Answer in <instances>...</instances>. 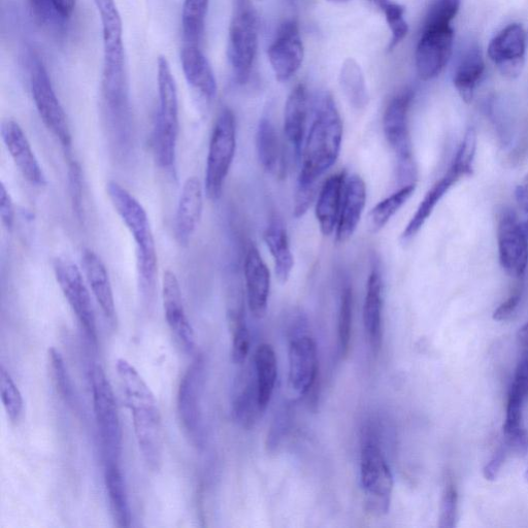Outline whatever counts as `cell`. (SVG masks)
Segmentation results:
<instances>
[{
    "label": "cell",
    "mask_w": 528,
    "mask_h": 528,
    "mask_svg": "<svg viewBox=\"0 0 528 528\" xmlns=\"http://www.w3.org/2000/svg\"><path fill=\"white\" fill-rule=\"evenodd\" d=\"M343 141V122L332 95L320 99L302 151L294 216L303 217L311 207L321 177L337 162Z\"/></svg>",
    "instance_id": "obj_1"
},
{
    "label": "cell",
    "mask_w": 528,
    "mask_h": 528,
    "mask_svg": "<svg viewBox=\"0 0 528 528\" xmlns=\"http://www.w3.org/2000/svg\"><path fill=\"white\" fill-rule=\"evenodd\" d=\"M117 373L143 459L150 470L159 471L163 458V435L155 396L137 369L127 360H118Z\"/></svg>",
    "instance_id": "obj_2"
},
{
    "label": "cell",
    "mask_w": 528,
    "mask_h": 528,
    "mask_svg": "<svg viewBox=\"0 0 528 528\" xmlns=\"http://www.w3.org/2000/svg\"><path fill=\"white\" fill-rule=\"evenodd\" d=\"M101 18L104 40L103 96L116 120H126L129 92L125 71L123 24L115 0H93Z\"/></svg>",
    "instance_id": "obj_3"
},
{
    "label": "cell",
    "mask_w": 528,
    "mask_h": 528,
    "mask_svg": "<svg viewBox=\"0 0 528 528\" xmlns=\"http://www.w3.org/2000/svg\"><path fill=\"white\" fill-rule=\"evenodd\" d=\"M110 201L137 247L140 291L147 303L154 299L158 259L148 214L137 198L116 181L107 184Z\"/></svg>",
    "instance_id": "obj_4"
},
{
    "label": "cell",
    "mask_w": 528,
    "mask_h": 528,
    "mask_svg": "<svg viewBox=\"0 0 528 528\" xmlns=\"http://www.w3.org/2000/svg\"><path fill=\"white\" fill-rule=\"evenodd\" d=\"M159 107L152 137V151L158 167L175 173L180 130L179 101L175 78L167 58H158Z\"/></svg>",
    "instance_id": "obj_5"
},
{
    "label": "cell",
    "mask_w": 528,
    "mask_h": 528,
    "mask_svg": "<svg viewBox=\"0 0 528 528\" xmlns=\"http://www.w3.org/2000/svg\"><path fill=\"white\" fill-rule=\"evenodd\" d=\"M237 150V124L233 111L223 109L213 128L205 178V192L212 202L222 196L225 180Z\"/></svg>",
    "instance_id": "obj_6"
},
{
    "label": "cell",
    "mask_w": 528,
    "mask_h": 528,
    "mask_svg": "<svg viewBox=\"0 0 528 528\" xmlns=\"http://www.w3.org/2000/svg\"><path fill=\"white\" fill-rule=\"evenodd\" d=\"M93 409L106 461H120L122 427L113 387L99 365L90 371Z\"/></svg>",
    "instance_id": "obj_7"
},
{
    "label": "cell",
    "mask_w": 528,
    "mask_h": 528,
    "mask_svg": "<svg viewBox=\"0 0 528 528\" xmlns=\"http://www.w3.org/2000/svg\"><path fill=\"white\" fill-rule=\"evenodd\" d=\"M206 362L197 356L185 372L178 390L177 411L182 431L193 447L205 444L203 396Z\"/></svg>",
    "instance_id": "obj_8"
},
{
    "label": "cell",
    "mask_w": 528,
    "mask_h": 528,
    "mask_svg": "<svg viewBox=\"0 0 528 528\" xmlns=\"http://www.w3.org/2000/svg\"><path fill=\"white\" fill-rule=\"evenodd\" d=\"M360 477L368 509L385 514L390 506L393 479L375 434L370 431L362 438Z\"/></svg>",
    "instance_id": "obj_9"
},
{
    "label": "cell",
    "mask_w": 528,
    "mask_h": 528,
    "mask_svg": "<svg viewBox=\"0 0 528 528\" xmlns=\"http://www.w3.org/2000/svg\"><path fill=\"white\" fill-rule=\"evenodd\" d=\"M413 97L411 90L396 95L387 106L383 118L384 135L398 158L399 178L406 185L415 183L416 178L408 120Z\"/></svg>",
    "instance_id": "obj_10"
},
{
    "label": "cell",
    "mask_w": 528,
    "mask_h": 528,
    "mask_svg": "<svg viewBox=\"0 0 528 528\" xmlns=\"http://www.w3.org/2000/svg\"><path fill=\"white\" fill-rule=\"evenodd\" d=\"M30 87L37 110L45 126L52 132L62 147H72V132L68 117L55 93L49 74L40 57L30 59Z\"/></svg>",
    "instance_id": "obj_11"
},
{
    "label": "cell",
    "mask_w": 528,
    "mask_h": 528,
    "mask_svg": "<svg viewBox=\"0 0 528 528\" xmlns=\"http://www.w3.org/2000/svg\"><path fill=\"white\" fill-rule=\"evenodd\" d=\"M56 281L86 336L95 344L97 327L91 296L77 264L68 257H57L53 261Z\"/></svg>",
    "instance_id": "obj_12"
},
{
    "label": "cell",
    "mask_w": 528,
    "mask_h": 528,
    "mask_svg": "<svg viewBox=\"0 0 528 528\" xmlns=\"http://www.w3.org/2000/svg\"><path fill=\"white\" fill-rule=\"evenodd\" d=\"M257 47V18L244 8L231 21L228 38V58L239 84H246L250 78Z\"/></svg>",
    "instance_id": "obj_13"
},
{
    "label": "cell",
    "mask_w": 528,
    "mask_h": 528,
    "mask_svg": "<svg viewBox=\"0 0 528 528\" xmlns=\"http://www.w3.org/2000/svg\"><path fill=\"white\" fill-rule=\"evenodd\" d=\"M454 30L452 27L422 29L416 49V69L422 81L437 78L452 55Z\"/></svg>",
    "instance_id": "obj_14"
},
{
    "label": "cell",
    "mask_w": 528,
    "mask_h": 528,
    "mask_svg": "<svg viewBox=\"0 0 528 528\" xmlns=\"http://www.w3.org/2000/svg\"><path fill=\"white\" fill-rule=\"evenodd\" d=\"M498 245L500 262L505 272L514 278L523 277L528 263V239L510 210L502 212L499 218Z\"/></svg>",
    "instance_id": "obj_15"
},
{
    "label": "cell",
    "mask_w": 528,
    "mask_h": 528,
    "mask_svg": "<svg viewBox=\"0 0 528 528\" xmlns=\"http://www.w3.org/2000/svg\"><path fill=\"white\" fill-rule=\"evenodd\" d=\"M272 69L278 81L285 82L301 69L305 48L299 25L293 20L281 25L268 51Z\"/></svg>",
    "instance_id": "obj_16"
},
{
    "label": "cell",
    "mask_w": 528,
    "mask_h": 528,
    "mask_svg": "<svg viewBox=\"0 0 528 528\" xmlns=\"http://www.w3.org/2000/svg\"><path fill=\"white\" fill-rule=\"evenodd\" d=\"M289 388L299 395L308 394L316 384L318 375L317 348L314 340L296 334L289 344Z\"/></svg>",
    "instance_id": "obj_17"
},
{
    "label": "cell",
    "mask_w": 528,
    "mask_h": 528,
    "mask_svg": "<svg viewBox=\"0 0 528 528\" xmlns=\"http://www.w3.org/2000/svg\"><path fill=\"white\" fill-rule=\"evenodd\" d=\"M526 32L519 24H511L490 42L488 56L503 76L515 79L524 68Z\"/></svg>",
    "instance_id": "obj_18"
},
{
    "label": "cell",
    "mask_w": 528,
    "mask_h": 528,
    "mask_svg": "<svg viewBox=\"0 0 528 528\" xmlns=\"http://www.w3.org/2000/svg\"><path fill=\"white\" fill-rule=\"evenodd\" d=\"M162 302L165 320L176 340L185 351H194V330L184 308L179 280L172 271H167L163 275Z\"/></svg>",
    "instance_id": "obj_19"
},
{
    "label": "cell",
    "mask_w": 528,
    "mask_h": 528,
    "mask_svg": "<svg viewBox=\"0 0 528 528\" xmlns=\"http://www.w3.org/2000/svg\"><path fill=\"white\" fill-rule=\"evenodd\" d=\"M2 138L16 167L24 179L33 186L47 185L45 173L33 152L22 127L13 119L2 123Z\"/></svg>",
    "instance_id": "obj_20"
},
{
    "label": "cell",
    "mask_w": 528,
    "mask_h": 528,
    "mask_svg": "<svg viewBox=\"0 0 528 528\" xmlns=\"http://www.w3.org/2000/svg\"><path fill=\"white\" fill-rule=\"evenodd\" d=\"M204 187L196 177H189L181 190L174 225L175 239L181 247L189 245L201 221Z\"/></svg>",
    "instance_id": "obj_21"
},
{
    "label": "cell",
    "mask_w": 528,
    "mask_h": 528,
    "mask_svg": "<svg viewBox=\"0 0 528 528\" xmlns=\"http://www.w3.org/2000/svg\"><path fill=\"white\" fill-rule=\"evenodd\" d=\"M247 301L255 318H262L268 310L271 290V273L258 249L251 245L244 260Z\"/></svg>",
    "instance_id": "obj_22"
},
{
    "label": "cell",
    "mask_w": 528,
    "mask_h": 528,
    "mask_svg": "<svg viewBox=\"0 0 528 528\" xmlns=\"http://www.w3.org/2000/svg\"><path fill=\"white\" fill-rule=\"evenodd\" d=\"M367 203V186L358 175L346 178L336 241L347 243L355 233Z\"/></svg>",
    "instance_id": "obj_23"
},
{
    "label": "cell",
    "mask_w": 528,
    "mask_h": 528,
    "mask_svg": "<svg viewBox=\"0 0 528 528\" xmlns=\"http://www.w3.org/2000/svg\"><path fill=\"white\" fill-rule=\"evenodd\" d=\"M472 171L461 167L460 164L452 162L447 174L429 190L423 198L415 215L407 225L403 233V241H411L420 231L427 219L432 216L439 202L459 180L472 175Z\"/></svg>",
    "instance_id": "obj_24"
},
{
    "label": "cell",
    "mask_w": 528,
    "mask_h": 528,
    "mask_svg": "<svg viewBox=\"0 0 528 528\" xmlns=\"http://www.w3.org/2000/svg\"><path fill=\"white\" fill-rule=\"evenodd\" d=\"M81 263L83 273L99 307L107 319L114 322L116 307L112 284L105 263L94 251L85 249Z\"/></svg>",
    "instance_id": "obj_25"
},
{
    "label": "cell",
    "mask_w": 528,
    "mask_h": 528,
    "mask_svg": "<svg viewBox=\"0 0 528 528\" xmlns=\"http://www.w3.org/2000/svg\"><path fill=\"white\" fill-rule=\"evenodd\" d=\"M181 62L188 84L206 101L212 102L217 94V82L212 66L200 47L185 45Z\"/></svg>",
    "instance_id": "obj_26"
},
{
    "label": "cell",
    "mask_w": 528,
    "mask_h": 528,
    "mask_svg": "<svg viewBox=\"0 0 528 528\" xmlns=\"http://www.w3.org/2000/svg\"><path fill=\"white\" fill-rule=\"evenodd\" d=\"M346 178L345 172L330 176L318 194L315 212L321 233L325 237L333 235L337 229Z\"/></svg>",
    "instance_id": "obj_27"
},
{
    "label": "cell",
    "mask_w": 528,
    "mask_h": 528,
    "mask_svg": "<svg viewBox=\"0 0 528 528\" xmlns=\"http://www.w3.org/2000/svg\"><path fill=\"white\" fill-rule=\"evenodd\" d=\"M308 93L304 85H297L289 94L284 112V131L296 155H301L306 140L308 122Z\"/></svg>",
    "instance_id": "obj_28"
},
{
    "label": "cell",
    "mask_w": 528,
    "mask_h": 528,
    "mask_svg": "<svg viewBox=\"0 0 528 528\" xmlns=\"http://www.w3.org/2000/svg\"><path fill=\"white\" fill-rule=\"evenodd\" d=\"M256 151L261 167L272 176L282 179L286 161L278 132L269 118H262L256 132Z\"/></svg>",
    "instance_id": "obj_29"
},
{
    "label": "cell",
    "mask_w": 528,
    "mask_h": 528,
    "mask_svg": "<svg viewBox=\"0 0 528 528\" xmlns=\"http://www.w3.org/2000/svg\"><path fill=\"white\" fill-rule=\"evenodd\" d=\"M382 311L383 282L380 272L375 269L368 280L365 306H363V323L375 355L380 352L383 341Z\"/></svg>",
    "instance_id": "obj_30"
},
{
    "label": "cell",
    "mask_w": 528,
    "mask_h": 528,
    "mask_svg": "<svg viewBox=\"0 0 528 528\" xmlns=\"http://www.w3.org/2000/svg\"><path fill=\"white\" fill-rule=\"evenodd\" d=\"M254 370L259 408L264 412L272 400L278 376L277 357L271 345L262 344L257 348L254 355Z\"/></svg>",
    "instance_id": "obj_31"
},
{
    "label": "cell",
    "mask_w": 528,
    "mask_h": 528,
    "mask_svg": "<svg viewBox=\"0 0 528 528\" xmlns=\"http://www.w3.org/2000/svg\"><path fill=\"white\" fill-rule=\"evenodd\" d=\"M484 71L485 62L480 48L472 46L459 59L453 78L455 88L467 104L472 103Z\"/></svg>",
    "instance_id": "obj_32"
},
{
    "label": "cell",
    "mask_w": 528,
    "mask_h": 528,
    "mask_svg": "<svg viewBox=\"0 0 528 528\" xmlns=\"http://www.w3.org/2000/svg\"><path fill=\"white\" fill-rule=\"evenodd\" d=\"M264 242L275 263V273L281 283H286L294 267V258L291 252L287 230L279 220L271 222L263 235Z\"/></svg>",
    "instance_id": "obj_33"
},
{
    "label": "cell",
    "mask_w": 528,
    "mask_h": 528,
    "mask_svg": "<svg viewBox=\"0 0 528 528\" xmlns=\"http://www.w3.org/2000/svg\"><path fill=\"white\" fill-rule=\"evenodd\" d=\"M105 480L113 515L119 527H129L131 510L119 461H106Z\"/></svg>",
    "instance_id": "obj_34"
},
{
    "label": "cell",
    "mask_w": 528,
    "mask_h": 528,
    "mask_svg": "<svg viewBox=\"0 0 528 528\" xmlns=\"http://www.w3.org/2000/svg\"><path fill=\"white\" fill-rule=\"evenodd\" d=\"M340 84L353 108L362 110L369 105L365 76H363L360 65L353 58H348L342 65Z\"/></svg>",
    "instance_id": "obj_35"
},
{
    "label": "cell",
    "mask_w": 528,
    "mask_h": 528,
    "mask_svg": "<svg viewBox=\"0 0 528 528\" xmlns=\"http://www.w3.org/2000/svg\"><path fill=\"white\" fill-rule=\"evenodd\" d=\"M257 413H262L258 403L255 374H244L238 384L234 399V415L238 422L251 425Z\"/></svg>",
    "instance_id": "obj_36"
},
{
    "label": "cell",
    "mask_w": 528,
    "mask_h": 528,
    "mask_svg": "<svg viewBox=\"0 0 528 528\" xmlns=\"http://www.w3.org/2000/svg\"><path fill=\"white\" fill-rule=\"evenodd\" d=\"M28 5L41 25L58 27L71 19L76 0H28Z\"/></svg>",
    "instance_id": "obj_37"
},
{
    "label": "cell",
    "mask_w": 528,
    "mask_h": 528,
    "mask_svg": "<svg viewBox=\"0 0 528 528\" xmlns=\"http://www.w3.org/2000/svg\"><path fill=\"white\" fill-rule=\"evenodd\" d=\"M210 0H184L182 30L185 45L198 46L206 25Z\"/></svg>",
    "instance_id": "obj_38"
},
{
    "label": "cell",
    "mask_w": 528,
    "mask_h": 528,
    "mask_svg": "<svg viewBox=\"0 0 528 528\" xmlns=\"http://www.w3.org/2000/svg\"><path fill=\"white\" fill-rule=\"evenodd\" d=\"M416 190V183L408 184L380 202L370 214V228L377 234L392 217L410 200Z\"/></svg>",
    "instance_id": "obj_39"
},
{
    "label": "cell",
    "mask_w": 528,
    "mask_h": 528,
    "mask_svg": "<svg viewBox=\"0 0 528 528\" xmlns=\"http://www.w3.org/2000/svg\"><path fill=\"white\" fill-rule=\"evenodd\" d=\"M228 321L233 336V349L231 355L238 365H242L248 357L250 351L251 338L245 319L243 304L231 307L228 311Z\"/></svg>",
    "instance_id": "obj_40"
},
{
    "label": "cell",
    "mask_w": 528,
    "mask_h": 528,
    "mask_svg": "<svg viewBox=\"0 0 528 528\" xmlns=\"http://www.w3.org/2000/svg\"><path fill=\"white\" fill-rule=\"evenodd\" d=\"M385 15L391 32L389 51L398 47L409 32V25L405 19V8L393 0H378L376 3Z\"/></svg>",
    "instance_id": "obj_41"
},
{
    "label": "cell",
    "mask_w": 528,
    "mask_h": 528,
    "mask_svg": "<svg viewBox=\"0 0 528 528\" xmlns=\"http://www.w3.org/2000/svg\"><path fill=\"white\" fill-rule=\"evenodd\" d=\"M48 357L53 382L60 398L65 403L73 406L75 404V392L61 353L57 349L51 348L49 349Z\"/></svg>",
    "instance_id": "obj_42"
},
{
    "label": "cell",
    "mask_w": 528,
    "mask_h": 528,
    "mask_svg": "<svg viewBox=\"0 0 528 528\" xmlns=\"http://www.w3.org/2000/svg\"><path fill=\"white\" fill-rule=\"evenodd\" d=\"M0 395L8 417L12 422H18L23 414L24 403L20 390L4 366L0 368Z\"/></svg>",
    "instance_id": "obj_43"
},
{
    "label": "cell",
    "mask_w": 528,
    "mask_h": 528,
    "mask_svg": "<svg viewBox=\"0 0 528 528\" xmlns=\"http://www.w3.org/2000/svg\"><path fill=\"white\" fill-rule=\"evenodd\" d=\"M461 0H433L426 12L422 29L451 27Z\"/></svg>",
    "instance_id": "obj_44"
},
{
    "label": "cell",
    "mask_w": 528,
    "mask_h": 528,
    "mask_svg": "<svg viewBox=\"0 0 528 528\" xmlns=\"http://www.w3.org/2000/svg\"><path fill=\"white\" fill-rule=\"evenodd\" d=\"M353 316V292L350 286L342 291L339 313V345L340 352L346 357L350 350Z\"/></svg>",
    "instance_id": "obj_45"
},
{
    "label": "cell",
    "mask_w": 528,
    "mask_h": 528,
    "mask_svg": "<svg viewBox=\"0 0 528 528\" xmlns=\"http://www.w3.org/2000/svg\"><path fill=\"white\" fill-rule=\"evenodd\" d=\"M458 518V492L455 484L448 479L442 493L439 527L454 528Z\"/></svg>",
    "instance_id": "obj_46"
},
{
    "label": "cell",
    "mask_w": 528,
    "mask_h": 528,
    "mask_svg": "<svg viewBox=\"0 0 528 528\" xmlns=\"http://www.w3.org/2000/svg\"><path fill=\"white\" fill-rule=\"evenodd\" d=\"M68 175L73 209L79 220H82L84 218L83 174L77 161L71 160Z\"/></svg>",
    "instance_id": "obj_47"
},
{
    "label": "cell",
    "mask_w": 528,
    "mask_h": 528,
    "mask_svg": "<svg viewBox=\"0 0 528 528\" xmlns=\"http://www.w3.org/2000/svg\"><path fill=\"white\" fill-rule=\"evenodd\" d=\"M509 394L517 396L524 403L528 399V357L523 358L516 369Z\"/></svg>",
    "instance_id": "obj_48"
},
{
    "label": "cell",
    "mask_w": 528,
    "mask_h": 528,
    "mask_svg": "<svg viewBox=\"0 0 528 528\" xmlns=\"http://www.w3.org/2000/svg\"><path fill=\"white\" fill-rule=\"evenodd\" d=\"M0 217L3 224L12 229L15 223V207L12 196L4 183L0 184Z\"/></svg>",
    "instance_id": "obj_49"
},
{
    "label": "cell",
    "mask_w": 528,
    "mask_h": 528,
    "mask_svg": "<svg viewBox=\"0 0 528 528\" xmlns=\"http://www.w3.org/2000/svg\"><path fill=\"white\" fill-rule=\"evenodd\" d=\"M522 296V290L517 288L513 293L508 297V299L499 306L497 310L493 313V320L495 321H505L508 320L518 308Z\"/></svg>",
    "instance_id": "obj_50"
},
{
    "label": "cell",
    "mask_w": 528,
    "mask_h": 528,
    "mask_svg": "<svg viewBox=\"0 0 528 528\" xmlns=\"http://www.w3.org/2000/svg\"><path fill=\"white\" fill-rule=\"evenodd\" d=\"M507 453L508 451L505 447L500 448L494 453L488 464L483 469V476L487 481L497 480L504 465Z\"/></svg>",
    "instance_id": "obj_51"
},
{
    "label": "cell",
    "mask_w": 528,
    "mask_h": 528,
    "mask_svg": "<svg viewBox=\"0 0 528 528\" xmlns=\"http://www.w3.org/2000/svg\"><path fill=\"white\" fill-rule=\"evenodd\" d=\"M515 196L519 207L528 214V175L517 186Z\"/></svg>",
    "instance_id": "obj_52"
},
{
    "label": "cell",
    "mask_w": 528,
    "mask_h": 528,
    "mask_svg": "<svg viewBox=\"0 0 528 528\" xmlns=\"http://www.w3.org/2000/svg\"><path fill=\"white\" fill-rule=\"evenodd\" d=\"M518 337L520 343L528 347V322L519 330Z\"/></svg>",
    "instance_id": "obj_53"
},
{
    "label": "cell",
    "mask_w": 528,
    "mask_h": 528,
    "mask_svg": "<svg viewBox=\"0 0 528 528\" xmlns=\"http://www.w3.org/2000/svg\"><path fill=\"white\" fill-rule=\"evenodd\" d=\"M522 228L524 230V233L528 239V221H526L525 223L522 224Z\"/></svg>",
    "instance_id": "obj_54"
},
{
    "label": "cell",
    "mask_w": 528,
    "mask_h": 528,
    "mask_svg": "<svg viewBox=\"0 0 528 528\" xmlns=\"http://www.w3.org/2000/svg\"><path fill=\"white\" fill-rule=\"evenodd\" d=\"M329 2L337 3V4H343L349 2V0H329Z\"/></svg>",
    "instance_id": "obj_55"
},
{
    "label": "cell",
    "mask_w": 528,
    "mask_h": 528,
    "mask_svg": "<svg viewBox=\"0 0 528 528\" xmlns=\"http://www.w3.org/2000/svg\"><path fill=\"white\" fill-rule=\"evenodd\" d=\"M526 481L528 482V469H527V472H526Z\"/></svg>",
    "instance_id": "obj_56"
},
{
    "label": "cell",
    "mask_w": 528,
    "mask_h": 528,
    "mask_svg": "<svg viewBox=\"0 0 528 528\" xmlns=\"http://www.w3.org/2000/svg\"><path fill=\"white\" fill-rule=\"evenodd\" d=\"M374 2H375V3H377V2H378V0H374Z\"/></svg>",
    "instance_id": "obj_57"
}]
</instances>
